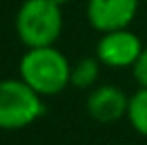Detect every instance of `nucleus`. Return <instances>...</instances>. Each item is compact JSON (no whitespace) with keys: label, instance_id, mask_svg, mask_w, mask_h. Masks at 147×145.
Masks as SVG:
<instances>
[{"label":"nucleus","instance_id":"8","mask_svg":"<svg viewBox=\"0 0 147 145\" xmlns=\"http://www.w3.org/2000/svg\"><path fill=\"white\" fill-rule=\"evenodd\" d=\"M129 125L147 139V88H139L133 96H129V107H127V117Z\"/></svg>","mask_w":147,"mask_h":145},{"label":"nucleus","instance_id":"4","mask_svg":"<svg viewBox=\"0 0 147 145\" xmlns=\"http://www.w3.org/2000/svg\"><path fill=\"white\" fill-rule=\"evenodd\" d=\"M143 48L145 46L141 38L129 28H123V30L99 34V40L96 44V58L105 68L125 70V68H133Z\"/></svg>","mask_w":147,"mask_h":145},{"label":"nucleus","instance_id":"6","mask_svg":"<svg viewBox=\"0 0 147 145\" xmlns=\"http://www.w3.org/2000/svg\"><path fill=\"white\" fill-rule=\"evenodd\" d=\"M129 96L113 84H101L90 90L86 99L88 115L98 123H117L127 117Z\"/></svg>","mask_w":147,"mask_h":145},{"label":"nucleus","instance_id":"2","mask_svg":"<svg viewBox=\"0 0 147 145\" xmlns=\"http://www.w3.org/2000/svg\"><path fill=\"white\" fill-rule=\"evenodd\" d=\"M14 26L26 48L56 46L64 30L62 6L54 0H24L16 12Z\"/></svg>","mask_w":147,"mask_h":145},{"label":"nucleus","instance_id":"10","mask_svg":"<svg viewBox=\"0 0 147 145\" xmlns=\"http://www.w3.org/2000/svg\"><path fill=\"white\" fill-rule=\"evenodd\" d=\"M54 2H56V4H60V6L64 8L66 4H70V2H74V0H54Z\"/></svg>","mask_w":147,"mask_h":145},{"label":"nucleus","instance_id":"1","mask_svg":"<svg viewBox=\"0 0 147 145\" xmlns=\"http://www.w3.org/2000/svg\"><path fill=\"white\" fill-rule=\"evenodd\" d=\"M72 64L56 46L26 48L18 62V78L42 97H54L70 88Z\"/></svg>","mask_w":147,"mask_h":145},{"label":"nucleus","instance_id":"5","mask_svg":"<svg viewBox=\"0 0 147 145\" xmlns=\"http://www.w3.org/2000/svg\"><path fill=\"white\" fill-rule=\"evenodd\" d=\"M141 0H88L86 18L96 32L105 34L133 24Z\"/></svg>","mask_w":147,"mask_h":145},{"label":"nucleus","instance_id":"9","mask_svg":"<svg viewBox=\"0 0 147 145\" xmlns=\"http://www.w3.org/2000/svg\"><path fill=\"white\" fill-rule=\"evenodd\" d=\"M131 72H133V80L137 82V86L139 88H147V46L141 50L137 62L131 68Z\"/></svg>","mask_w":147,"mask_h":145},{"label":"nucleus","instance_id":"3","mask_svg":"<svg viewBox=\"0 0 147 145\" xmlns=\"http://www.w3.org/2000/svg\"><path fill=\"white\" fill-rule=\"evenodd\" d=\"M46 113L44 97L20 78L0 80V129H26Z\"/></svg>","mask_w":147,"mask_h":145},{"label":"nucleus","instance_id":"7","mask_svg":"<svg viewBox=\"0 0 147 145\" xmlns=\"http://www.w3.org/2000/svg\"><path fill=\"white\" fill-rule=\"evenodd\" d=\"M99 74H101V64L96 56L80 58L72 64L70 86L76 90H94L98 86Z\"/></svg>","mask_w":147,"mask_h":145}]
</instances>
